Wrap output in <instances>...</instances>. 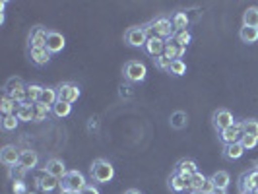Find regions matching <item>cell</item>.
<instances>
[{
    "label": "cell",
    "mask_w": 258,
    "mask_h": 194,
    "mask_svg": "<svg viewBox=\"0 0 258 194\" xmlns=\"http://www.w3.org/2000/svg\"><path fill=\"white\" fill-rule=\"evenodd\" d=\"M51 52L47 49H29V60L35 66H45L51 60Z\"/></svg>",
    "instance_id": "obj_19"
},
{
    "label": "cell",
    "mask_w": 258,
    "mask_h": 194,
    "mask_svg": "<svg viewBox=\"0 0 258 194\" xmlns=\"http://www.w3.org/2000/svg\"><path fill=\"white\" fill-rule=\"evenodd\" d=\"M4 95L12 97L18 105L26 103L27 101V86L20 80V78H12V80L6 84V88H4Z\"/></svg>",
    "instance_id": "obj_5"
},
{
    "label": "cell",
    "mask_w": 258,
    "mask_h": 194,
    "mask_svg": "<svg viewBox=\"0 0 258 194\" xmlns=\"http://www.w3.org/2000/svg\"><path fill=\"white\" fill-rule=\"evenodd\" d=\"M90 179L93 184H109V182L115 179V167L109 159L103 157H97L93 159L90 167Z\"/></svg>",
    "instance_id": "obj_1"
},
{
    "label": "cell",
    "mask_w": 258,
    "mask_h": 194,
    "mask_svg": "<svg viewBox=\"0 0 258 194\" xmlns=\"http://www.w3.org/2000/svg\"><path fill=\"white\" fill-rule=\"evenodd\" d=\"M190 194H206V192H204V190H192Z\"/></svg>",
    "instance_id": "obj_49"
},
{
    "label": "cell",
    "mask_w": 258,
    "mask_h": 194,
    "mask_svg": "<svg viewBox=\"0 0 258 194\" xmlns=\"http://www.w3.org/2000/svg\"><path fill=\"white\" fill-rule=\"evenodd\" d=\"M165 45H167V41L165 39H159L152 35V37L148 39V43H146V52L150 54V56H154V58H159V56H163L165 54Z\"/></svg>",
    "instance_id": "obj_14"
},
{
    "label": "cell",
    "mask_w": 258,
    "mask_h": 194,
    "mask_svg": "<svg viewBox=\"0 0 258 194\" xmlns=\"http://www.w3.org/2000/svg\"><path fill=\"white\" fill-rule=\"evenodd\" d=\"M26 169H22L20 165H16V167H10V177L14 179V182L16 181H22L24 177H26Z\"/></svg>",
    "instance_id": "obj_40"
},
{
    "label": "cell",
    "mask_w": 258,
    "mask_h": 194,
    "mask_svg": "<svg viewBox=\"0 0 258 194\" xmlns=\"http://www.w3.org/2000/svg\"><path fill=\"white\" fill-rule=\"evenodd\" d=\"M47 35H49V29H45V27L31 29V33L27 37L29 49H47Z\"/></svg>",
    "instance_id": "obj_12"
},
{
    "label": "cell",
    "mask_w": 258,
    "mask_h": 194,
    "mask_svg": "<svg viewBox=\"0 0 258 194\" xmlns=\"http://www.w3.org/2000/svg\"><path fill=\"white\" fill-rule=\"evenodd\" d=\"M239 186H241V192L243 190H258V167L246 171L245 175L241 177Z\"/></svg>",
    "instance_id": "obj_15"
},
{
    "label": "cell",
    "mask_w": 258,
    "mask_h": 194,
    "mask_svg": "<svg viewBox=\"0 0 258 194\" xmlns=\"http://www.w3.org/2000/svg\"><path fill=\"white\" fill-rule=\"evenodd\" d=\"M124 194H142V192H140L138 188H128V190H126Z\"/></svg>",
    "instance_id": "obj_47"
},
{
    "label": "cell",
    "mask_w": 258,
    "mask_h": 194,
    "mask_svg": "<svg viewBox=\"0 0 258 194\" xmlns=\"http://www.w3.org/2000/svg\"><path fill=\"white\" fill-rule=\"evenodd\" d=\"M18 124H20V118L16 115L2 116V130H4V132H12V130L18 128Z\"/></svg>",
    "instance_id": "obj_35"
},
{
    "label": "cell",
    "mask_w": 258,
    "mask_h": 194,
    "mask_svg": "<svg viewBox=\"0 0 258 194\" xmlns=\"http://www.w3.org/2000/svg\"><path fill=\"white\" fill-rule=\"evenodd\" d=\"M239 39L246 45H254L258 41V27H246L243 26L239 29Z\"/></svg>",
    "instance_id": "obj_24"
},
{
    "label": "cell",
    "mask_w": 258,
    "mask_h": 194,
    "mask_svg": "<svg viewBox=\"0 0 258 194\" xmlns=\"http://www.w3.org/2000/svg\"><path fill=\"white\" fill-rule=\"evenodd\" d=\"M58 184H60V181L51 177V175H47V173H43L41 177L35 179V186H37L39 190H43V192H52Z\"/></svg>",
    "instance_id": "obj_18"
},
{
    "label": "cell",
    "mask_w": 258,
    "mask_h": 194,
    "mask_svg": "<svg viewBox=\"0 0 258 194\" xmlns=\"http://www.w3.org/2000/svg\"><path fill=\"white\" fill-rule=\"evenodd\" d=\"M184 52H186L184 47H179L173 39H169L167 45H165V54H163V56H167L169 60H177V58L182 60V54H184Z\"/></svg>",
    "instance_id": "obj_22"
},
{
    "label": "cell",
    "mask_w": 258,
    "mask_h": 194,
    "mask_svg": "<svg viewBox=\"0 0 258 194\" xmlns=\"http://www.w3.org/2000/svg\"><path fill=\"white\" fill-rule=\"evenodd\" d=\"M60 194H80V192H60Z\"/></svg>",
    "instance_id": "obj_50"
},
{
    "label": "cell",
    "mask_w": 258,
    "mask_h": 194,
    "mask_svg": "<svg viewBox=\"0 0 258 194\" xmlns=\"http://www.w3.org/2000/svg\"><path fill=\"white\" fill-rule=\"evenodd\" d=\"M169 122H171V128H175V130L186 128V124H188V115H186L184 111H175V113H171V116H169Z\"/></svg>",
    "instance_id": "obj_23"
},
{
    "label": "cell",
    "mask_w": 258,
    "mask_h": 194,
    "mask_svg": "<svg viewBox=\"0 0 258 194\" xmlns=\"http://www.w3.org/2000/svg\"><path fill=\"white\" fill-rule=\"evenodd\" d=\"M148 31H150V27L148 26H134V27H128L126 29V33H124V41H126V45L128 47H134V49H142L146 47V43H148Z\"/></svg>",
    "instance_id": "obj_3"
},
{
    "label": "cell",
    "mask_w": 258,
    "mask_h": 194,
    "mask_svg": "<svg viewBox=\"0 0 258 194\" xmlns=\"http://www.w3.org/2000/svg\"><path fill=\"white\" fill-rule=\"evenodd\" d=\"M233 122V115L229 109H218V111H214V115H212V124H214V128L221 132V130H225L227 126H231Z\"/></svg>",
    "instance_id": "obj_11"
},
{
    "label": "cell",
    "mask_w": 258,
    "mask_h": 194,
    "mask_svg": "<svg viewBox=\"0 0 258 194\" xmlns=\"http://www.w3.org/2000/svg\"><path fill=\"white\" fill-rule=\"evenodd\" d=\"M56 91H58V101H64V103H76L78 97H80V86L74 84V82H62L56 86Z\"/></svg>",
    "instance_id": "obj_7"
},
{
    "label": "cell",
    "mask_w": 258,
    "mask_h": 194,
    "mask_svg": "<svg viewBox=\"0 0 258 194\" xmlns=\"http://www.w3.org/2000/svg\"><path fill=\"white\" fill-rule=\"evenodd\" d=\"M241 144L245 146V150H252V148H256L258 146V138L256 136H248V134H245V136L241 138Z\"/></svg>",
    "instance_id": "obj_39"
},
{
    "label": "cell",
    "mask_w": 258,
    "mask_h": 194,
    "mask_svg": "<svg viewBox=\"0 0 258 194\" xmlns=\"http://www.w3.org/2000/svg\"><path fill=\"white\" fill-rule=\"evenodd\" d=\"M206 181H208L206 175H202L200 171H196L192 177L188 179V188H190V192H192V190H202L204 184H206Z\"/></svg>",
    "instance_id": "obj_31"
},
{
    "label": "cell",
    "mask_w": 258,
    "mask_h": 194,
    "mask_svg": "<svg viewBox=\"0 0 258 194\" xmlns=\"http://www.w3.org/2000/svg\"><path fill=\"white\" fill-rule=\"evenodd\" d=\"M56 101H58V91H56V88L45 86V88H43V93H41V103L52 107Z\"/></svg>",
    "instance_id": "obj_29"
},
{
    "label": "cell",
    "mask_w": 258,
    "mask_h": 194,
    "mask_svg": "<svg viewBox=\"0 0 258 194\" xmlns=\"http://www.w3.org/2000/svg\"><path fill=\"white\" fill-rule=\"evenodd\" d=\"M243 136H245V132H243V122H233L231 126H227L225 130H221L220 132V140L223 146L241 142Z\"/></svg>",
    "instance_id": "obj_8"
},
{
    "label": "cell",
    "mask_w": 258,
    "mask_h": 194,
    "mask_svg": "<svg viewBox=\"0 0 258 194\" xmlns=\"http://www.w3.org/2000/svg\"><path fill=\"white\" fill-rule=\"evenodd\" d=\"M88 184H90V182L86 181L84 173H80L76 169H70L64 177L60 179L58 188H60V192H82Z\"/></svg>",
    "instance_id": "obj_2"
},
{
    "label": "cell",
    "mask_w": 258,
    "mask_h": 194,
    "mask_svg": "<svg viewBox=\"0 0 258 194\" xmlns=\"http://www.w3.org/2000/svg\"><path fill=\"white\" fill-rule=\"evenodd\" d=\"M190 39H192V35H190L188 29H186V31H177V33L173 35V41H175L179 47H184V49H186V45L190 43Z\"/></svg>",
    "instance_id": "obj_36"
},
{
    "label": "cell",
    "mask_w": 258,
    "mask_h": 194,
    "mask_svg": "<svg viewBox=\"0 0 258 194\" xmlns=\"http://www.w3.org/2000/svg\"><path fill=\"white\" fill-rule=\"evenodd\" d=\"M43 88H45V86H39V84H27V101H29V103L41 101Z\"/></svg>",
    "instance_id": "obj_33"
},
{
    "label": "cell",
    "mask_w": 258,
    "mask_h": 194,
    "mask_svg": "<svg viewBox=\"0 0 258 194\" xmlns=\"http://www.w3.org/2000/svg\"><path fill=\"white\" fill-rule=\"evenodd\" d=\"M66 47V39L60 31H54V29H49V35H47V51L51 54H56L60 52Z\"/></svg>",
    "instance_id": "obj_13"
},
{
    "label": "cell",
    "mask_w": 258,
    "mask_h": 194,
    "mask_svg": "<svg viewBox=\"0 0 258 194\" xmlns=\"http://www.w3.org/2000/svg\"><path fill=\"white\" fill-rule=\"evenodd\" d=\"M72 113V105L70 103H64V101H56V103L52 105V115L58 116V118H64Z\"/></svg>",
    "instance_id": "obj_34"
},
{
    "label": "cell",
    "mask_w": 258,
    "mask_h": 194,
    "mask_svg": "<svg viewBox=\"0 0 258 194\" xmlns=\"http://www.w3.org/2000/svg\"><path fill=\"white\" fill-rule=\"evenodd\" d=\"M14 192H16V194H27L26 192V184H24L22 181H16V182H14Z\"/></svg>",
    "instance_id": "obj_43"
},
{
    "label": "cell",
    "mask_w": 258,
    "mask_h": 194,
    "mask_svg": "<svg viewBox=\"0 0 258 194\" xmlns=\"http://www.w3.org/2000/svg\"><path fill=\"white\" fill-rule=\"evenodd\" d=\"M241 194H258V190H243Z\"/></svg>",
    "instance_id": "obj_48"
},
{
    "label": "cell",
    "mask_w": 258,
    "mask_h": 194,
    "mask_svg": "<svg viewBox=\"0 0 258 194\" xmlns=\"http://www.w3.org/2000/svg\"><path fill=\"white\" fill-rule=\"evenodd\" d=\"M20 155L22 152L14 146V144H6L2 150H0V161L6 165V167H16L20 163Z\"/></svg>",
    "instance_id": "obj_10"
},
{
    "label": "cell",
    "mask_w": 258,
    "mask_h": 194,
    "mask_svg": "<svg viewBox=\"0 0 258 194\" xmlns=\"http://www.w3.org/2000/svg\"><path fill=\"white\" fill-rule=\"evenodd\" d=\"M184 72H186V64H184V60H181V58H177V60H171L169 74H173V76H182Z\"/></svg>",
    "instance_id": "obj_38"
},
{
    "label": "cell",
    "mask_w": 258,
    "mask_h": 194,
    "mask_svg": "<svg viewBox=\"0 0 258 194\" xmlns=\"http://www.w3.org/2000/svg\"><path fill=\"white\" fill-rule=\"evenodd\" d=\"M214 188H216V186H214V182L210 181V177H208V181H206V184H204V188H202V190H204L206 194H212Z\"/></svg>",
    "instance_id": "obj_45"
},
{
    "label": "cell",
    "mask_w": 258,
    "mask_h": 194,
    "mask_svg": "<svg viewBox=\"0 0 258 194\" xmlns=\"http://www.w3.org/2000/svg\"><path fill=\"white\" fill-rule=\"evenodd\" d=\"M171 22H173L175 31H186V27H188V16L184 12H177V14H173Z\"/></svg>",
    "instance_id": "obj_32"
},
{
    "label": "cell",
    "mask_w": 258,
    "mask_h": 194,
    "mask_svg": "<svg viewBox=\"0 0 258 194\" xmlns=\"http://www.w3.org/2000/svg\"><path fill=\"white\" fill-rule=\"evenodd\" d=\"M16 116L20 118V122H29V120H33V103H22L18 107V111H16Z\"/></svg>",
    "instance_id": "obj_28"
},
{
    "label": "cell",
    "mask_w": 258,
    "mask_h": 194,
    "mask_svg": "<svg viewBox=\"0 0 258 194\" xmlns=\"http://www.w3.org/2000/svg\"><path fill=\"white\" fill-rule=\"evenodd\" d=\"M120 97H132V88H130L128 84L120 86Z\"/></svg>",
    "instance_id": "obj_44"
},
{
    "label": "cell",
    "mask_w": 258,
    "mask_h": 194,
    "mask_svg": "<svg viewBox=\"0 0 258 194\" xmlns=\"http://www.w3.org/2000/svg\"><path fill=\"white\" fill-rule=\"evenodd\" d=\"M27 194H33V192H27Z\"/></svg>",
    "instance_id": "obj_51"
},
{
    "label": "cell",
    "mask_w": 258,
    "mask_h": 194,
    "mask_svg": "<svg viewBox=\"0 0 258 194\" xmlns=\"http://www.w3.org/2000/svg\"><path fill=\"white\" fill-rule=\"evenodd\" d=\"M169 188H171L173 192H184V190L188 188V179L179 175V173L175 171V173L169 177Z\"/></svg>",
    "instance_id": "obj_21"
},
{
    "label": "cell",
    "mask_w": 258,
    "mask_h": 194,
    "mask_svg": "<svg viewBox=\"0 0 258 194\" xmlns=\"http://www.w3.org/2000/svg\"><path fill=\"white\" fill-rule=\"evenodd\" d=\"M39 163V155L37 152H33V150H24L22 155H20V167L26 169V171H33V169L37 167Z\"/></svg>",
    "instance_id": "obj_16"
},
{
    "label": "cell",
    "mask_w": 258,
    "mask_h": 194,
    "mask_svg": "<svg viewBox=\"0 0 258 194\" xmlns=\"http://www.w3.org/2000/svg\"><path fill=\"white\" fill-rule=\"evenodd\" d=\"M18 107L20 105L14 101L12 97H8V95H2V99H0V111H2V115H16V111H18Z\"/></svg>",
    "instance_id": "obj_30"
},
{
    "label": "cell",
    "mask_w": 258,
    "mask_h": 194,
    "mask_svg": "<svg viewBox=\"0 0 258 194\" xmlns=\"http://www.w3.org/2000/svg\"><path fill=\"white\" fill-rule=\"evenodd\" d=\"M245 146L241 142H235V144H227V146H223V157L227 159V161H237V159H241L243 154H245Z\"/></svg>",
    "instance_id": "obj_17"
},
{
    "label": "cell",
    "mask_w": 258,
    "mask_h": 194,
    "mask_svg": "<svg viewBox=\"0 0 258 194\" xmlns=\"http://www.w3.org/2000/svg\"><path fill=\"white\" fill-rule=\"evenodd\" d=\"M243 132H245V134H248V136H256V138H258V120H256V118L243 120Z\"/></svg>",
    "instance_id": "obj_37"
},
{
    "label": "cell",
    "mask_w": 258,
    "mask_h": 194,
    "mask_svg": "<svg viewBox=\"0 0 258 194\" xmlns=\"http://www.w3.org/2000/svg\"><path fill=\"white\" fill-rule=\"evenodd\" d=\"M210 181L214 182L216 188H225V190H227V186H229V182H231V177H229L227 171H216V173L210 177Z\"/></svg>",
    "instance_id": "obj_25"
},
{
    "label": "cell",
    "mask_w": 258,
    "mask_h": 194,
    "mask_svg": "<svg viewBox=\"0 0 258 194\" xmlns=\"http://www.w3.org/2000/svg\"><path fill=\"white\" fill-rule=\"evenodd\" d=\"M154 60H155V66H157L159 70L169 72V68H171V60H169L167 56H159V58H154Z\"/></svg>",
    "instance_id": "obj_41"
},
{
    "label": "cell",
    "mask_w": 258,
    "mask_h": 194,
    "mask_svg": "<svg viewBox=\"0 0 258 194\" xmlns=\"http://www.w3.org/2000/svg\"><path fill=\"white\" fill-rule=\"evenodd\" d=\"M150 29L154 31L155 37L159 39H173V35L177 33L175 31V27H173V22L169 20V18H165V16H159V18H155L154 22L150 24Z\"/></svg>",
    "instance_id": "obj_6"
},
{
    "label": "cell",
    "mask_w": 258,
    "mask_h": 194,
    "mask_svg": "<svg viewBox=\"0 0 258 194\" xmlns=\"http://www.w3.org/2000/svg\"><path fill=\"white\" fill-rule=\"evenodd\" d=\"M80 194H101V192H99L97 184H93V182H91V184H88V186H86V188H84Z\"/></svg>",
    "instance_id": "obj_42"
},
{
    "label": "cell",
    "mask_w": 258,
    "mask_h": 194,
    "mask_svg": "<svg viewBox=\"0 0 258 194\" xmlns=\"http://www.w3.org/2000/svg\"><path fill=\"white\" fill-rule=\"evenodd\" d=\"M43 171H45L47 175L54 177V179H58V181H60L66 173H68L64 161H62V159H58V157H49V159H47V163H45V167H43Z\"/></svg>",
    "instance_id": "obj_9"
},
{
    "label": "cell",
    "mask_w": 258,
    "mask_h": 194,
    "mask_svg": "<svg viewBox=\"0 0 258 194\" xmlns=\"http://www.w3.org/2000/svg\"><path fill=\"white\" fill-rule=\"evenodd\" d=\"M51 113H52V107H49V105L41 103V101L33 103V120H35V122L45 120V118L51 115Z\"/></svg>",
    "instance_id": "obj_26"
},
{
    "label": "cell",
    "mask_w": 258,
    "mask_h": 194,
    "mask_svg": "<svg viewBox=\"0 0 258 194\" xmlns=\"http://www.w3.org/2000/svg\"><path fill=\"white\" fill-rule=\"evenodd\" d=\"M212 194H227V190H225V188H214Z\"/></svg>",
    "instance_id": "obj_46"
},
{
    "label": "cell",
    "mask_w": 258,
    "mask_h": 194,
    "mask_svg": "<svg viewBox=\"0 0 258 194\" xmlns=\"http://www.w3.org/2000/svg\"><path fill=\"white\" fill-rule=\"evenodd\" d=\"M122 76L126 78L128 82H132V84H140L148 76V68L140 60H128L122 68Z\"/></svg>",
    "instance_id": "obj_4"
},
{
    "label": "cell",
    "mask_w": 258,
    "mask_h": 194,
    "mask_svg": "<svg viewBox=\"0 0 258 194\" xmlns=\"http://www.w3.org/2000/svg\"><path fill=\"white\" fill-rule=\"evenodd\" d=\"M243 26L258 27V6H248L243 12Z\"/></svg>",
    "instance_id": "obj_27"
},
{
    "label": "cell",
    "mask_w": 258,
    "mask_h": 194,
    "mask_svg": "<svg viewBox=\"0 0 258 194\" xmlns=\"http://www.w3.org/2000/svg\"><path fill=\"white\" fill-rule=\"evenodd\" d=\"M179 175L182 177H186V179H190L194 173L198 171V165H196V161L194 159H181L179 163H177V169H175Z\"/></svg>",
    "instance_id": "obj_20"
}]
</instances>
